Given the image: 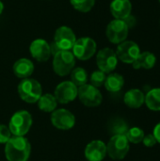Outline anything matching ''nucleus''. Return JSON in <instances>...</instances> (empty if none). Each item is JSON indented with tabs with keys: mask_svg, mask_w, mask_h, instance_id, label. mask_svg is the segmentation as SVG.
I'll return each instance as SVG.
<instances>
[{
	"mask_svg": "<svg viewBox=\"0 0 160 161\" xmlns=\"http://www.w3.org/2000/svg\"><path fill=\"white\" fill-rule=\"evenodd\" d=\"M31 152V145L25 137L13 136L5 146V155L8 161H27Z\"/></svg>",
	"mask_w": 160,
	"mask_h": 161,
	"instance_id": "1",
	"label": "nucleus"
},
{
	"mask_svg": "<svg viewBox=\"0 0 160 161\" xmlns=\"http://www.w3.org/2000/svg\"><path fill=\"white\" fill-rule=\"evenodd\" d=\"M41 92V84L33 78H25L18 85V93L21 99L29 104L38 102Z\"/></svg>",
	"mask_w": 160,
	"mask_h": 161,
	"instance_id": "2",
	"label": "nucleus"
},
{
	"mask_svg": "<svg viewBox=\"0 0 160 161\" xmlns=\"http://www.w3.org/2000/svg\"><path fill=\"white\" fill-rule=\"evenodd\" d=\"M32 117L26 110H20L15 112L10 118L8 128L13 136L24 137L31 128Z\"/></svg>",
	"mask_w": 160,
	"mask_h": 161,
	"instance_id": "3",
	"label": "nucleus"
},
{
	"mask_svg": "<svg viewBox=\"0 0 160 161\" xmlns=\"http://www.w3.org/2000/svg\"><path fill=\"white\" fill-rule=\"evenodd\" d=\"M75 65V58L70 51L59 50L54 55L53 69L54 72L59 76L69 75Z\"/></svg>",
	"mask_w": 160,
	"mask_h": 161,
	"instance_id": "4",
	"label": "nucleus"
},
{
	"mask_svg": "<svg viewBox=\"0 0 160 161\" xmlns=\"http://www.w3.org/2000/svg\"><path fill=\"white\" fill-rule=\"evenodd\" d=\"M130 149L129 142L124 135H114L107 144V154L113 160L124 159Z\"/></svg>",
	"mask_w": 160,
	"mask_h": 161,
	"instance_id": "5",
	"label": "nucleus"
},
{
	"mask_svg": "<svg viewBox=\"0 0 160 161\" xmlns=\"http://www.w3.org/2000/svg\"><path fill=\"white\" fill-rule=\"evenodd\" d=\"M129 27L124 20L114 19L107 26L106 35L108 41L115 44H120L121 42L126 41L128 36Z\"/></svg>",
	"mask_w": 160,
	"mask_h": 161,
	"instance_id": "6",
	"label": "nucleus"
},
{
	"mask_svg": "<svg viewBox=\"0 0 160 161\" xmlns=\"http://www.w3.org/2000/svg\"><path fill=\"white\" fill-rule=\"evenodd\" d=\"M77 96L80 102L89 108L98 107L103 101V96L98 88L91 84H85L79 87V89H77Z\"/></svg>",
	"mask_w": 160,
	"mask_h": 161,
	"instance_id": "7",
	"label": "nucleus"
},
{
	"mask_svg": "<svg viewBox=\"0 0 160 161\" xmlns=\"http://www.w3.org/2000/svg\"><path fill=\"white\" fill-rule=\"evenodd\" d=\"M96 42L94 40L89 37H83L77 39L74 47H73V54L74 58L80 60H88L90 59L96 52Z\"/></svg>",
	"mask_w": 160,
	"mask_h": 161,
	"instance_id": "8",
	"label": "nucleus"
},
{
	"mask_svg": "<svg viewBox=\"0 0 160 161\" xmlns=\"http://www.w3.org/2000/svg\"><path fill=\"white\" fill-rule=\"evenodd\" d=\"M118 58L114 50L106 47L101 49L96 55V64L100 71L105 74H110L118 65Z\"/></svg>",
	"mask_w": 160,
	"mask_h": 161,
	"instance_id": "9",
	"label": "nucleus"
},
{
	"mask_svg": "<svg viewBox=\"0 0 160 161\" xmlns=\"http://www.w3.org/2000/svg\"><path fill=\"white\" fill-rule=\"evenodd\" d=\"M118 59L126 64H132L141 54L140 46L133 41H124L118 44L116 49Z\"/></svg>",
	"mask_w": 160,
	"mask_h": 161,
	"instance_id": "10",
	"label": "nucleus"
},
{
	"mask_svg": "<svg viewBox=\"0 0 160 161\" xmlns=\"http://www.w3.org/2000/svg\"><path fill=\"white\" fill-rule=\"evenodd\" d=\"M54 40L55 45L59 50L70 51L71 49H73L76 42V37L70 27L63 25L56 30Z\"/></svg>",
	"mask_w": 160,
	"mask_h": 161,
	"instance_id": "11",
	"label": "nucleus"
},
{
	"mask_svg": "<svg viewBox=\"0 0 160 161\" xmlns=\"http://www.w3.org/2000/svg\"><path fill=\"white\" fill-rule=\"evenodd\" d=\"M51 123L58 129L69 130L74 127L75 124V118L71 111L65 108H59L52 112Z\"/></svg>",
	"mask_w": 160,
	"mask_h": 161,
	"instance_id": "12",
	"label": "nucleus"
},
{
	"mask_svg": "<svg viewBox=\"0 0 160 161\" xmlns=\"http://www.w3.org/2000/svg\"><path fill=\"white\" fill-rule=\"evenodd\" d=\"M54 96L58 103L68 104L76 98L77 87L72 81H63L57 86Z\"/></svg>",
	"mask_w": 160,
	"mask_h": 161,
	"instance_id": "13",
	"label": "nucleus"
},
{
	"mask_svg": "<svg viewBox=\"0 0 160 161\" xmlns=\"http://www.w3.org/2000/svg\"><path fill=\"white\" fill-rule=\"evenodd\" d=\"M29 52L31 56L40 62L48 60L52 55L49 43L42 39H37L33 41L29 46Z\"/></svg>",
	"mask_w": 160,
	"mask_h": 161,
	"instance_id": "14",
	"label": "nucleus"
},
{
	"mask_svg": "<svg viewBox=\"0 0 160 161\" xmlns=\"http://www.w3.org/2000/svg\"><path fill=\"white\" fill-rule=\"evenodd\" d=\"M107 156V145L102 141H92L85 148V157L89 161H102Z\"/></svg>",
	"mask_w": 160,
	"mask_h": 161,
	"instance_id": "15",
	"label": "nucleus"
},
{
	"mask_svg": "<svg viewBox=\"0 0 160 161\" xmlns=\"http://www.w3.org/2000/svg\"><path fill=\"white\" fill-rule=\"evenodd\" d=\"M110 12L115 19L125 20L131 15L132 3L130 0H112L110 3Z\"/></svg>",
	"mask_w": 160,
	"mask_h": 161,
	"instance_id": "16",
	"label": "nucleus"
},
{
	"mask_svg": "<svg viewBox=\"0 0 160 161\" xmlns=\"http://www.w3.org/2000/svg\"><path fill=\"white\" fill-rule=\"evenodd\" d=\"M34 72V64L27 58H20L13 64V73L19 78H28Z\"/></svg>",
	"mask_w": 160,
	"mask_h": 161,
	"instance_id": "17",
	"label": "nucleus"
},
{
	"mask_svg": "<svg viewBox=\"0 0 160 161\" xmlns=\"http://www.w3.org/2000/svg\"><path fill=\"white\" fill-rule=\"evenodd\" d=\"M145 100L144 93L139 89H132L125 92L124 97V104L130 108H140Z\"/></svg>",
	"mask_w": 160,
	"mask_h": 161,
	"instance_id": "18",
	"label": "nucleus"
},
{
	"mask_svg": "<svg viewBox=\"0 0 160 161\" xmlns=\"http://www.w3.org/2000/svg\"><path fill=\"white\" fill-rule=\"evenodd\" d=\"M157 63V57L155 54L149 51H144L141 52L137 59L132 63L133 68L136 70L140 69H145V70H150L152 69Z\"/></svg>",
	"mask_w": 160,
	"mask_h": 161,
	"instance_id": "19",
	"label": "nucleus"
},
{
	"mask_svg": "<svg viewBox=\"0 0 160 161\" xmlns=\"http://www.w3.org/2000/svg\"><path fill=\"white\" fill-rule=\"evenodd\" d=\"M124 85V76L117 73H110L105 81V88L109 92H120Z\"/></svg>",
	"mask_w": 160,
	"mask_h": 161,
	"instance_id": "20",
	"label": "nucleus"
},
{
	"mask_svg": "<svg viewBox=\"0 0 160 161\" xmlns=\"http://www.w3.org/2000/svg\"><path fill=\"white\" fill-rule=\"evenodd\" d=\"M144 104L150 110L160 111V88L152 89L145 94Z\"/></svg>",
	"mask_w": 160,
	"mask_h": 161,
	"instance_id": "21",
	"label": "nucleus"
},
{
	"mask_svg": "<svg viewBox=\"0 0 160 161\" xmlns=\"http://www.w3.org/2000/svg\"><path fill=\"white\" fill-rule=\"evenodd\" d=\"M58 106V101L54 95L51 93L41 94L40 99L38 100V107L41 110L44 112H53L56 110Z\"/></svg>",
	"mask_w": 160,
	"mask_h": 161,
	"instance_id": "22",
	"label": "nucleus"
},
{
	"mask_svg": "<svg viewBox=\"0 0 160 161\" xmlns=\"http://www.w3.org/2000/svg\"><path fill=\"white\" fill-rule=\"evenodd\" d=\"M108 129L109 132L112 134V136L114 135H124L126 134V132L128 131L129 127L127 123L122 119V118H113L109 125H108Z\"/></svg>",
	"mask_w": 160,
	"mask_h": 161,
	"instance_id": "23",
	"label": "nucleus"
},
{
	"mask_svg": "<svg viewBox=\"0 0 160 161\" xmlns=\"http://www.w3.org/2000/svg\"><path fill=\"white\" fill-rule=\"evenodd\" d=\"M71 79L72 82L76 87H81L85 84H87L88 81V74L85 69L81 67L74 68L71 72Z\"/></svg>",
	"mask_w": 160,
	"mask_h": 161,
	"instance_id": "24",
	"label": "nucleus"
},
{
	"mask_svg": "<svg viewBox=\"0 0 160 161\" xmlns=\"http://www.w3.org/2000/svg\"><path fill=\"white\" fill-rule=\"evenodd\" d=\"M125 137L129 142L138 144L142 142V140L144 138V131L140 127H132L128 129L125 134Z\"/></svg>",
	"mask_w": 160,
	"mask_h": 161,
	"instance_id": "25",
	"label": "nucleus"
},
{
	"mask_svg": "<svg viewBox=\"0 0 160 161\" xmlns=\"http://www.w3.org/2000/svg\"><path fill=\"white\" fill-rule=\"evenodd\" d=\"M70 1L72 6L76 10L81 12L90 11L95 4V0H70Z\"/></svg>",
	"mask_w": 160,
	"mask_h": 161,
	"instance_id": "26",
	"label": "nucleus"
},
{
	"mask_svg": "<svg viewBox=\"0 0 160 161\" xmlns=\"http://www.w3.org/2000/svg\"><path fill=\"white\" fill-rule=\"evenodd\" d=\"M107 75L104 72L97 70L94 71L90 77V81H91V85H92L95 88H100L101 86H103L105 84Z\"/></svg>",
	"mask_w": 160,
	"mask_h": 161,
	"instance_id": "27",
	"label": "nucleus"
},
{
	"mask_svg": "<svg viewBox=\"0 0 160 161\" xmlns=\"http://www.w3.org/2000/svg\"><path fill=\"white\" fill-rule=\"evenodd\" d=\"M11 138V132L9 128L5 125H0V143H7Z\"/></svg>",
	"mask_w": 160,
	"mask_h": 161,
	"instance_id": "28",
	"label": "nucleus"
},
{
	"mask_svg": "<svg viewBox=\"0 0 160 161\" xmlns=\"http://www.w3.org/2000/svg\"><path fill=\"white\" fill-rule=\"evenodd\" d=\"M142 142L144 144L145 147H148V148H151V147H154L157 142L155 138V136L153 134H148V135H144V138L142 140Z\"/></svg>",
	"mask_w": 160,
	"mask_h": 161,
	"instance_id": "29",
	"label": "nucleus"
},
{
	"mask_svg": "<svg viewBox=\"0 0 160 161\" xmlns=\"http://www.w3.org/2000/svg\"><path fill=\"white\" fill-rule=\"evenodd\" d=\"M153 135L155 136L157 142L160 143V122L155 126L154 128V131H153Z\"/></svg>",
	"mask_w": 160,
	"mask_h": 161,
	"instance_id": "30",
	"label": "nucleus"
},
{
	"mask_svg": "<svg viewBox=\"0 0 160 161\" xmlns=\"http://www.w3.org/2000/svg\"><path fill=\"white\" fill-rule=\"evenodd\" d=\"M3 9H4V4L0 1V14L3 12Z\"/></svg>",
	"mask_w": 160,
	"mask_h": 161,
	"instance_id": "31",
	"label": "nucleus"
},
{
	"mask_svg": "<svg viewBox=\"0 0 160 161\" xmlns=\"http://www.w3.org/2000/svg\"><path fill=\"white\" fill-rule=\"evenodd\" d=\"M158 1H159V3H160V0H158Z\"/></svg>",
	"mask_w": 160,
	"mask_h": 161,
	"instance_id": "32",
	"label": "nucleus"
}]
</instances>
